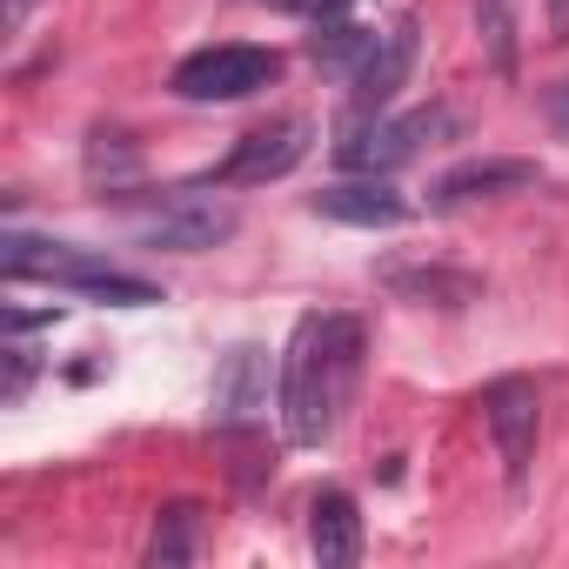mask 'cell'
<instances>
[{"label": "cell", "instance_id": "obj_1", "mask_svg": "<svg viewBox=\"0 0 569 569\" xmlns=\"http://www.w3.org/2000/svg\"><path fill=\"white\" fill-rule=\"evenodd\" d=\"M362 376V322L356 316H302L281 349V429L296 449H322L342 429V409Z\"/></svg>", "mask_w": 569, "mask_h": 569}, {"label": "cell", "instance_id": "obj_2", "mask_svg": "<svg viewBox=\"0 0 569 569\" xmlns=\"http://www.w3.org/2000/svg\"><path fill=\"white\" fill-rule=\"evenodd\" d=\"M8 274L14 281H61V289H74V296H94V302H114V309H148V302H161V289L154 281H141V274H128V268H114V261H101V254H88V248H68V241H28V234H8Z\"/></svg>", "mask_w": 569, "mask_h": 569}, {"label": "cell", "instance_id": "obj_3", "mask_svg": "<svg viewBox=\"0 0 569 569\" xmlns=\"http://www.w3.org/2000/svg\"><path fill=\"white\" fill-rule=\"evenodd\" d=\"M281 81V54L274 48H241V41H221V48H201L174 68V94L181 101H248L261 88Z\"/></svg>", "mask_w": 569, "mask_h": 569}, {"label": "cell", "instance_id": "obj_4", "mask_svg": "<svg viewBox=\"0 0 569 569\" xmlns=\"http://www.w3.org/2000/svg\"><path fill=\"white\" fill-rule=\"evenodd\" d=\"M482 422H489V436H496V456H502L509 489H522V482H529V462H536V429H542V396H536V382H522V376L489 382V389H482Z\"/></svg>", "mask_w": 569, "mask_h": 569}, {"label": "cell", "instance_id": "obj_5", "mask_svg": "<svg viewBox=\"0 0 569 569\" xmlns=\"http://www.w3.org/2000/svg\"><path fill=\"white\" fill-rule=\"evenodd\" d=\"M456 121L442 114V108H429V114H402V121H356L342 141H336V161L349 168V174H389V168H402L422 141H436V134H449Z\"/></svg>", "mask_w": 569, "mask_h": 569}, {"label": "cell", "instance_id": "obj_6", "mask_svg": "<svg viewBox=\"0 0 569 569\" xmlns=\"http://www.w3.org/2000/svg\"><path fill=\"white\" fill-rule=\"evenodd\" d=\"M309 154V121H268V128H254V134H241L228 154H221V168L208 174L214 188H261V181H281L296 161Z\"/></svg>", "mask_w": 569, "mask_h": 569}, {"label": "cell", "instance_id": "obj_7", "mask_svg": "<svg viewBox=\"0 0 569 569\" xmlns=\"http://www.w3.org/2000/svg\"><path fill=\"white\" fill-rule=\"evenodd\" d=\"M134 234L148 248H174V254H201L214 241L234 234V208L228 201H201V194H168L161 208H148L134 221Z\"/></svg>", "mask_w": 569, "mask_h": 569}, {"label": "cell", "instance_id": "obj_8", "mask_svg": "<svg viewBox=\"0 0 569 569\" xmlns=\"http://www.w3.org/2000/svg\"><path fill=\"white\" fill-rule=\"evenodd\" d=\"M208 416H214V429H248L268 416V349L241 342L221 356L214 389H208Z\"/></svg>", "mask_w": 569, "mask_h": 569}, {"label": "cell", "instance_id": "obj_9", "mask_svg": "<svg viewBox=\"0 0 569 569\" xmlns=\"http://www.w3.org/2000/svg\"><path fill=\"white\" fill-rule=\"evenodd\" d=\"M316 214H329V221H342V228H402L416 208H409L382 174H369V181H336V188H322V194H316Z\"/></svg>", "mask_w": 569, "mask_h": 569}, {"label": "cell", "instance_id": "obj_10", "mask_svg": "<svg viewBox=\"0 0 569 569\" xmlns=\"http://www.w3.org/2000/svg\"><path fill=\"white\" fill-rule=\"evenodd\" d=\"M536 181V161H516V154H482V161H462L436 181V208H469V201H489V194H516Z\"/></svg>", "mask_w": 569, "mask_h": 569}, {"label": "cell", "instance_id": "obj_11", "mask_svg": "<svg viewBox=\"0 0 569 569\" xmlns=\"http://www.w3.org/2000/svg\"><path fill=\"white\" fill-rule=\"evenodd\" d=\"M409 61H416V21H396V28L382 34L376 61L362 68V81L349 88V94H356V114H382V108L396 101V88L409 81Z\"/></svg>", "mask_w": 569, "mask_h": 569}, {"label": "cell", "instance_id": "obj_12", "mask_svg": "<svg viewBox=\"0 0 569 569\" xmlns=\"http://www.w3.org/2000/svg\"><path fill=\"white\" fill-rule=\"evenodd\" d=\"M309 516H316V522H309L316 562H322V569H349V562L362 556V516H356V502H349L342 489H329V496H316Z\"/></svg>", "mask_w": 569, "mask_h": 569}, {"label": "cell", "instance_id": "obj_13", "mask_svg": "<svg viewBox=\"0 0 569 569\" xmlns=\"http://www.w3.org/2000/svg\"><path fill=\"white\" fill-rule=\"evenodd\" d=\"M376 48H382V34H376V28H356V21H322V34L309 41L316 68H322V74H336L342 88H356V81H362V68L376 61Z\"/></svg>", "mask_w": 569, "mask_h": 569}, {"label": "cell", "instance_id": "obj_14", "mask_svg": "<svg viewBox=\"0 0 569 569\" xmlns=\"http://www.w3.org/2000/svg\"><path fill=\"white\" fill-rule=\"evenodd\" d=\"M389 289H396V296H409V302H442V309H456V302H469V296H476V281H469V274H442V268H422V274L389 268Z\"/></svg>", "mask_w": 569, "mask_h": 569}, {"label": "cell", "instance_id": "obj_15", "mask_svg": "<svg viewBox=\"0 0 569 569\" xmlns=\"http://www.w3.org/2000/svg\"><path fill=\"white\" fill-rule=\"evenodd\" d=\"M476 34L489 48V68L516 74V14H509V0H476Z\"/></svg>", "mask_w": 569, "mask_h": 569}, {"label": "cell", "instance_id": "obj_16", "mask_svg": "<svg viewBox=\"0 0 569 569\" xmlns=\"http://www.w3.org/2000/svg\"><path fill=\"white\" fill-rule=\"evenodd\" d=\"M194 556V509H168L148 536V562H188Z\"/></svg>", "mask_w": 569, "mask_h": 569}, {"label": "cell", "instance_id": "obj_17", "mask_svg": "<svg viewBox=\"0 0 569 569\" xmlns=\"http://www.w3.org/2000/svg\"><path fill=\"white\" fill-rule=\"evenodd\" d=\"M34 382V349H8V389H0V402H21Z\"/></svg>", "mask_w": 569, "mask_h": 569}, {"label": "cell", "instance_id": "obj_18", "mask_svg": "<svg viewBox=\"0 0 569 569\" xmlns=\"http://www.w3.org/2000/svg\"><path fill=\"white\" fill-rule=\"evenodd\" d=\"M542 114H549V128L569 141V81H556V88L542 94Z\"/></svg>", "mask_w": 569, "mask_h": 569}, {"label": "cell", "instance_id": "obj_19", "mask_svg": "<svg viewBox=\"0 0 569 569\" xmlns=\"http://www.w3.org/2000/svg\"><path fill=\"white\" fill-rule=\"evenodd\" d=\"M349 8H356V0H296L289 14H309V21H342Z\"/></svg>", "mask_w": 569, "mask_h": 569}, {"label": "cell", "instance_id": "obj_20", "mask_svg": "<svg viewBox=\"0 0 569 569\" xmlns=\"http://www.w3.org/2000/svg\"><path fill=\"white\" fill-rule=\"evenodd\" d=\"M549 41H569V0H549Z\"/></svg>", "mask_w": 569, "mask_h": 569}]
</instances>
